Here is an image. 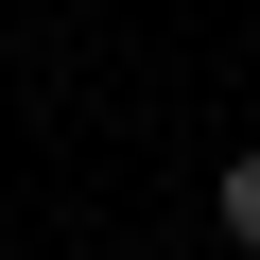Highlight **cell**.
<instances>
[{"label": "cell", "mask_w": 260, "mask_h": 260, "mask_svg": "<svg viewBox=\"0 0 260 260\" xmlns=\"http://www.w3.org/2000/svg\"><path fill=\"white\" fill-rule=\"evenodd\" d=\"M208 225H225V243H260V156H225V191H208Z\"/></svg>", "instance_id": "1"}, {"label": "cell", "mask_w": 260, "mask_h": 260, "mask_svg": "<svg viewBox=\"0 0 260 260\" xmlns=\"http://www.w3.org/2000/svg\"><path fill=\"white\" fill-rule=\"evenodd\" d=\"M225 260H260V243H225Z\"/></svg>", "instance_id": "2"}]
</instances>
